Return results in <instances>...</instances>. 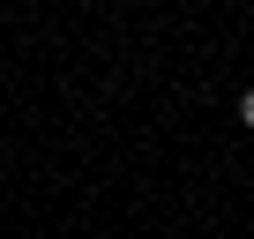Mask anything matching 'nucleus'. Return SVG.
<instances>
[{
    "label": "nucleus",
    "instance_id": "nucleus-1",
    "mask_svg": "<svg viewBox=\"0 0 254 239\" xmlns=\"http://www.w3.org/2000/svg\"><path fill=\"white\" fill-rule=\"evenodd\" d=\"M239 120H247V127H254V90H247V97H239Z\"/></svg>",
    "mask_w": 254,
    "mask_h": 239
}]
</instances>
